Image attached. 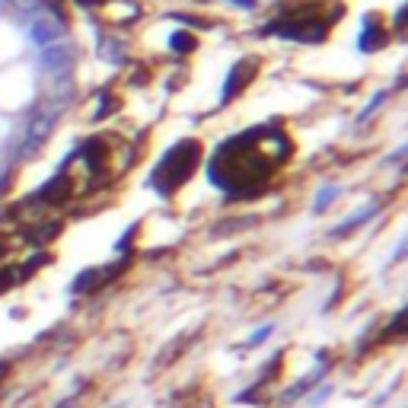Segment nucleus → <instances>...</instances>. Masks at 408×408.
<instances>
[{"mask_svg": "<svg viewBox=\"0 0 408 408\" xmlns=\"http://www.w3.org/2000/svg\"><path fill=\"white\" fill-rule=\"evenodd\" d=\"M332 195H335V189H322V191H319V201H316V211H322L325 204L332 201Z\"/></svg>", "mask_w": 408, "mask_h": 408, "instance_id": "nucleus-5", "label": "nucleus"}, {"mask_svg": "<svg viewBox=\"0 0 408 408\" xmlns=\"http://www.w3.org/2000/svg\"><path fill=\"white\" fill-rule=\"evenodd\" d=\"M80 3H90V7H93V3H99V0H80Z\"/></svg>", "mask_w": 408, "mask_h": 408, "instance_id": "nucleus-7", "label": "nucleus"}, {"mask_svg": "<svg viewBox=\"0 0 408 408\" xmlns=\"http://www.w3.org/2000/svg\"><path fill=\"white\" fill-rule=\"evenodd\" d=\"M29 36H32V42H36L38 48H48V45H54L58 29H54L52 23H45V19H36V23H32V29H29Z\"/></svg>", "mask_w": 408, "mask_h": 408, "instance_id": "nucleus-2", "label": "nucleus"}, {"mask_svg": "<svg viewBox=\"0 0 408 408\" xmlns=\"http://www.w3.org/2000/svg\"><path fill=\"white\" fill-rule=\"evenodd\" d=\"M377 42H383V32H379L377 19H373V16H367V23H363V36H361V48L373 52V48H377Z\"/></svg>", "mask_w": 408, "mask_h": 408, "instance_id": "nucleus-3", "label": "nucleus"}, {"mask_svg": "<svg viewBox=\"0 0 408 408\" xmlns=\"http://www.w3.org/2000/svg\"><path fill=\"white\" fill-rule=\"evenodd\" d=\"M0 373H3V363H0Z\"/></svg>", "mask_w": 408, "mask_h": 408, "instance_id": "nucleus-8", "label": "nucleus"}, {"mask_svg": "<svg viewBox=\"0 0 408 408\" xmlns=\"http://www.w3.org/2000/svg\"><path fill=\"white\" fill-rule=\"evenodd\" d=\"M70 61H74V48L68 45V42H58V45H48V54H45V64L54 70L68 68Z\"/></svg>", "mask_w": 408, "mask_h": 408, "instance_id": "nucleus-1", "label": "nucleus"}, {"mask_svg": "<svg viewBox=\"0 0 408 408\" xmlns=\"http://www.w3.org/2000/svg\"><path fill=\"white\" fill-rule=\"evenodd\" d=\"M169 48H173V52H191V48H195V38L185 36V32H175V36L169 38Z\"/></svg>", "mask_w": 408, "mask_h": 408, "instance_id": "nucleus-4", "label": "nucleus"}, {"mask_svg": "<svg viewBox=\"0 0 408 408\" xmlns=\"http://www.w3.org/2000/svg\"><path fill=\"white\" fill-rule=\"evenodd\" d=\"M268 335H272V329H262V332H256V335L249 338V345H258V341H265Z\"/></svg>", "mask_w": 408, "mask_h": 408, "instance_id": "nucleus-6", "label": "nucleus"}]
</instances>
